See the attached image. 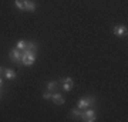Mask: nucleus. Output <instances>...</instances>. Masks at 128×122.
Masks as SVG:
<instances>
[{
    "instance_id": "f257e3e1",
    "label": "nucleus",
    "mask_w": 128,
    "mask_h": 122,
    "mask_svg": "<svg viewBox=\"0 0 128 122\" xmlns=\"http://www.w3.org/2000/svg\"><path fill=\"white\" fill-rule=\"evenodd\" d=\"M36 61V51H32V50H23L22 51V61L20 63L24 64V65H33Z\"/></svg>"
},
{
    "instance_id": "f03ea898",
    "label": "nucleus",
    "mask_w": 128,
    "mask_h": 122,
    "mask_svg": "<svg viewBox=\"0 0 128 122\" xmlns=\"http://www.w3.org/2000/svg\"><path fill=\"white\" fill-rule=\"evenodd\" d=\"M92 101H94V98L84 97V98H81V100H78L77 108H80V109H87V108H90V107L92 105Z\"/></svg>"
},
{
    "instance_id": "7ed1b4c3",
    "label": "nucleus",
    "mask_w": 128,
    "mask_h": 122,
    "mask_svg": "<svg viewBox=\"0 0 128 122\" xmlns=\"http://www.w3.org/2000/svg\"><path fill=\"white\" fill-rule=\"evenodd\" d=\"M81 118L84 121L87 122H94L96 121V112H94V109H86L84 112H81Z\"/></svg>"
},
{
    "instance_id": "20e7f679",
    "label": "nucleus",
    "mask_w": 128,
    "mask_h": 122,
    "mask_svg": "<svg viewBox=\"0 0 128 122\" xmlns=\"http://www.w3.org/2000/svg\"><path fill=\"white\" fill-rule=\"evenodd\" d=\"M60 82H61V87H63L64 91H71V88H73V85H74V82H73L71 78H61Z\"/></svg>"
},
{
    "instance_id": "39448f33",
    "label": "nucleus",
    "mask_w": 128,
    "mask_h": 122,
    "mask_svg": "<svg viewBox=\"0 0 128 122\" xmlns=\"http://www.w3.org/2000/svg\"><path fill=\"white\" fill-rule=\"evenodd\" d=\"M10 58L16 61V63H20L22 61V51L18 50V48H13V50L10 51Z\"/></svg>"
},
{
    "instance_id": "423d86ee",
    "label": "nucleus",
    "mask_w": 128,
    "mask_h": 122,
    "mask_svg": "<svg viewBox=\"0 0 128 122\" xmlns=\"http://www.w3.org/2000/svg\"><path fill=\"white\" fill-rule=\"evenodd\" d=\"M114 34L118 37H124L127 36V27L122 26V24H120V26H115L114 27Z\"/></svg>"
},
{
    "instance_id": "0eeeda50",
    "label": "nucleus",
    "mask_w": 128,
    "mask_h": 122,
    "mask_svg": "<svg viewBox=\"0 0 128 122\" xmlns=\"http://www.w3.org/2000/svg\"><path fill=\"white\" fill-rule=\"evenodd\" d=\"M51 100H53V102L57 105H63L66 101H64V97L61 94H58V92H53V95H51Z\"/></svg>"
},
{
    "instance_id": "6e6552de",
    "label": "nucleus",
    "mask_w": 128,
    "mask_h": 122,
    "mask_svg": "<svg viewBox=\"0 0 128 122\" xmlns=\"http://www.w3.org/2000/svg\"><path fill=\"white\" fill-rule=\"evenodd\" d=\"M24 1V10L26 11H34L36 10V3L33 1V0H23Z\"/></svg>"
},
{
    "instance_id": "1a4fd4ad",
    "label": "nucleus",
    "mask_w": 128,
    "mask_h": 122,
    "mask_svg": "<svg viewBox=\"0 0 128 122\" xmlns=\"http://www.w3.org/2000/svg\"><path fill=\"white\" fill-rule=\"evenodd\" d=\"M4 77L7 78V80H14V78H16V72H14L12 68H6L4 70Z\"/></svg>"
},
{
    "instance_id": "9d476101",
    "label": "nucleus",
    "mask_w": 128,
    "mask_h": 122,
    "mask_svg": "<svg viewBox=\"0 0 128 122\" xmlns=\"http://www.w3.org/2000/svg\"><path fill=\"white\" fill-rule=\"evenodd\" d=\"M57 90V82L56 81H50L47 84V91H51V92H54Z\"/></svg>"
},
{
    "instance_id": "9b49d317",
    "label": "nucleus",
    "mask_w": 128,
    "mask_h": 122,
    "mask_svg": "<svg viewBox=\"0 0 128 122\" xmlns=\"http://www.w3.org/2000/svg\"><path fill=\"white\" fill-rule=\"evenodd\" d=\"M26 45H27V41L20 40V41H17V44H16V48H18L20 51H23L24 48H26Z\"/></svg>"
},
{
    "instance_id": "f8f14e48",
    "label": "nucleus",
    "mask_w": 128,
    "mask_h": 122,
    "mask_svg": "<svg viewBox=\"0 0 128 122\" xmlns=\"http://www.w3.org/2000/svg\"><path fill=\"white\" fill-rule=\"evenodd\" d=\"M14 4H16V7H17L18 10H22V11L24 10V1L23 0H14Z\"/></svg>"
},
{
    "instance_id": "ddd939ff",
    "label": "nucleus",
    "mask_w": 128,
    "mask_h": 122,
    "mask_svg": "<svg viewBox=\"0 0 128 122\" xmlns=\"http://www.w3.org/2000/svg\"><path fill=\"white\" fill-rule=\"evenodd\" d=\"M71 115H73V117H80V115H81V109H80V108L71 109Z\"/></svg>"
},
{
    "instance_id": "4468645a",
    "label": "nucleus",
    "mask_w": 128,
    "mask_h": 122,
    "mask_svg": "<svg viewBox=\"0 0 128 122\" xmlns=\"http://www.w3.org/2000/svg\"><path fill=\"white\" fill-rule=\"evenodd\" d=\"M51 95H53L51 91H46V92L43 94V98H44V100H51Z\"/></svg>"
},
{
    "instance_id": "2eb2a0df",
    "label": "nucleus",
    "mask_w": 128,
    "mask_h": 122,
    "mask_svg": "<svg viewBox=\"0 0 128 122\" xmlns=\"http://www.w3.org/2000/svg\"><path fill=\"white\" fill-rule=\"evenodd\" d=\"M2 85H3V81H2V78H0V88H2Z\"/></svg>"
},
{
    "instance_id": "dca6fc26",
    "label": "nucleus",
    "mask_w": 128,
    "mask_h": 122,
    "mask_svg": "<svg viewBox=\"0 0 128 122\" xmlns=\"http://www.w3.org/2000/svg\"><path fill=\"white\" fill-rule=\"evenodd\" d=\"M2 71H3V70H2V67H0V74H2Z\"/></svg>"
}]
</instances>
